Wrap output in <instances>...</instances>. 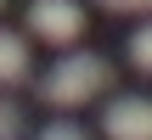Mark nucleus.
Listing matches in <instances>:
<instances>
[{"mask_svg":"<svg viewBox=\"0 0 152 140\" xmlns=\"http://www.w3.org/2000/svg\"><path fill=\"white\" fill-rule=\"evenodd\" d=\"M130 62H135L141 73H152V22H141V28L130 34Z\"/></svg>","mask_w":152,"mask_h":140,"instance_id":"nucleus-5","label":"nucleus"},{"mask_svg":"<svg viewBox=\"0 0 152 140\" xmlns=\"http://www.w3.org/2000/svg\"><path fill=\"white\" fill-rule=\"evenodd\" d=\"M107 84H113V62H107V56H96V51H68V56L39 79V101H51V107H85V101L107 95Z\"/></svg>","mask_w":152,"mask_h":140,"instance_id":"nucleus-1","label":"nucleus"},{"mask_svg":"<svg viewBox=\"0 0 152 140\" xmlns=\"http://www.w3.org/2000/svg\"><path fill=\"white\" fill-rule=\"evenodd\" d=\"M17 135H23V112L11 95H0V140H17Z\"/></svg>","mask_w":152,"mask_h":140,"instance_id":"nucleus-6","label":"nucleus"},{"mask_svg":"<svg viewBox=\"0 0 152 140\" xmlns=\"http://www.w3.org/2000/svg\"><path fill=\"white\" fill-rule=\"evenodd\" d=\"M28 34H39L51 45H73L85 34V6L79 0H34L28 6Z\"/></svg>","mask_w":152,"mask_h":140,"instance_id":"nucleus-2","label":"nucleus"},{"mask_svg":"<svg viewBox=\"0 0 152 140\" xmlns=\"http://www.w3.org/2000/svg\"><path fill=\"white\" fill-rule=\"evenodd\" d=\"M39 140H85V129H79V123H68V118H56V123H45V129H39Z\"/></svg>","mask_w":152,"mask_h":140,"instance_id":"nucleus-7","label":"nucleus"},{"mask_svg":"<svg viewBox=\"0 0 152 140\" xmlns=\"http://www.w3.org/2000/svg\"><path fill=\"white\" fill-rule=\"evenodd\" d=\"M102 135L107 140H152V101L147 95H118V101H107Z\"/></svg>","mask_w":152,"mask_h":140,"instance_id":"nucleus-3","label":"nucleus"},{"mask_svg":"<svg viewBox=\"0 0 152 140\" xmlns=\"http://www.w3.org/2000/svg\"><path fill=\"white\" fill-rule=\"evenodd\" d=\"M28 79V39L0 28V84H23Z\"/></svg>","mask_w":152,"mask_h":140,"instance_id":"nucleus-4","label":"nucleus"},{"mask_svg":"<svg viewBox=\"0 0 152 140\" xmlns=\"http://www.w3.org/2000/svg\"><path fill=\"white\" fill-rule=\"evenodd\" d=\"M96 6H107V11H152V0H96Z\"/></svg>","mask_w":152,"mask_h":140,"instance_id":"nucleus-8","label":"nucleus"},{"mask_svg":"<svg viewBox=\"0 0 152 140\" xmlns=\"http://www.w3.org/2000/svg\"><path fill=\"white\" fill-rule=\"evenodd\" d=\"M0 6H6V0H0Z\"/></svg>","mask_w":152,"mask_h":140,"instance_id":"nucleus-9","label":"nucleus"}]
</instances>
